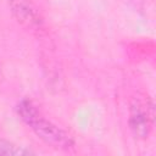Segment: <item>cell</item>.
I'll list each match as a JSON object with an SVG mask.
<instances>
[{
	"label": "cell",
	"mask_w": 156,
	"mask_h": 156,
	"mask_svg": "<svg viewBox=\"0 0 156 156\" xmlns=\"http://www.w3.org/2000/svg\"><path fill=\"white\" fill-rule=\"evenodd\" d=\"M17 113L21 119L37 134V136L48 145L61 150H68L73 147L74 140L72 135L44 117L32 101L26 99L20 101L17 105Z\"/></svg>",
	"instance_id": "6da1fadb"
},
{
	"label": "cell",
	"mask_w": 156,
	"mask_h": 156,
	"mask_svg": "<svg viewBox=\"0 0 156 156\" xmlns=\"http://www.w3.org/2000/svg\"><path fill=\"white\" fill-rule=\"evenodd\" d=\"M129 128L132 133L139 138L145 139L149 136L152 124H154V105L150 99H135L130 104L129 108V118H128Z\"/></svg>",
	"instance_id": "7a4b0ae2"
},
{
	"label": "cell",
	"mask_w": 156,
	"mask_h": 156,
	"mask_svg": "<svg viewBox=\"0 0 156 156\" xmlns=\"http://www.w3.org/2000/svg\"><path fill=\"white\" fill-rule=\"evenodd\" d=\"M13 17L26 28L33 32L44 29V20L32 0H7Z\"/></svg>",
	"instance_id": "3957f363"
},
{
	"label": "cell",
	"mask_w": 156,
	"mask_h": 156,
	"mask_svg": "<svg viewBox=\"0 0 156 156\" xmlns=\"http://www.w3.org/2000/svg\"><path fill=\"white\" fill-rule=\"evenodd\" d=\"M32 154V151L22 147V146H17L10 141L6 140H0V155H29Z\"/></svg>",
	"instance_id": "277c9868"
}]
</instances>
